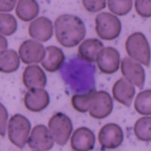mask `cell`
I'll use <instances>...</instances> for the list:
<instances>
[{"instance_id": "18", "label": "cell", "mask_w": 151, "mask_h": 151, "mask_svg": "<svg viewBox=\"0 0 151 151\" xmlns=\"http://www.w3.org/2000/svg\"><path fill=\"white\" fill-rule=\"evenodd\" d=\"M104 48L103 43L97 39H88L81 43L78 53L82 58L89 62L96 60L98 53Z\"/></svg>"}, {"instance_id": "4", "label": "cell", "mask_w": 151, "mask_h": 151, "mask_svg": "<svg viewBox=\"0 0 151 151\" xmlns=\"http://www.w3.org/2000/svg\"><path fill=\"white\" fill-rule=\"evenodd\" d=\"M30 129V122L24 116L19 113L12 116L8 125L9 141L21 149L27 142V137Z\"/></svg>"}, {"instance_id": "25", "label": "cell", "mask_w": 151, "mask_h": 151, "mask_svg": "<svg viewBox=\"0 0 151 151\" xmlns=\"http://www.w3.org/2000/svg\"><path fill=\"white\" fill-rule=\"evenodd\" d=\"M108 9L113 14L119 16H123L132 10V1L126 0V1H114L109 0L107 1Z\"/></svg>"}, {"instance_id": "6", "label": "cell", "mask_w": 151, "mask_h": 151, "mask_svg": "<svg viewBox=\"0 0 151 151\" xmlns=\"http://www.w3.org/2000/svg\"><path fill=\"white\" fill-rule=\"evenodd\" d=\"M113 100L110 94L105 91H95L89 105V114L97 119L106 118L113 110Z\"/></svg>"}, {"instance_id": "12", "label": "cell", "mask_w": 151, "mask_h": 151, "mask_svg": "<svg viewBox=\"0 0 151 151\" xmlns=\"http://www.w3.org/2000/svg\"><path fill=\"white\" fill-rule=\"evenodd\" d=\"M28 33L33 40L42 42L48 41L53 36L52 21L45 17H37L29 24Z\"/></svg>"}, {"instance_id": "19", "label": "cell", "mask_w": 151, "mask_h": 151, "mask_svg": "<svg viewBox=\"0 0 151 151\" xmlns=\"http://www.w3.org/2000/svg\"><path fill=\"white\" fill-rule=\"evenodd\" d=\"M40 6L34 0H19L15 9L16 15L24 22H28L39 14Z\"/></svg>"}, {"instance_id": "10", "label": "cell", "mask_w": 151, "mask_h": 151, "mask_svg": "<svg viewBox=\"0 0 151 151\" xmlns=\"http://www.w3.org/2000/svg\"><path fill=\"white\" fill-rule=\"evenodd\" d=\"M121 72L126 80L142 89L145 81V71L140 64L130 58H124L121 61Z\"/></svg>"}, {"instance_id": "20", "label": "cell", "mask_w": 151, "mask_h": 151, "mask_svg": "<svg viewBox=\"0 0 151 151\" xmlns=\"http://www.w3.org/2000/svg\"><path fill=\"white\" fill-rule=\"evenodd\" d=\"M20 57L12 49L2 50L0 53V70L5 73L16 71L20 66Z\"/></svg>"}, {"instance_id": "5", "label": "cell", "mask_w": 151, "mask_h": 151, "mask_svg": "<svg viewBox=\"0 0 151 151\" xmlns=\"http://www.w3.org/2000/svg\"><path fill=\"white\" fill-rule=\"evenodd\" d=\"M48 125L54 141L60 146L65 145L73 131L70 119L64 113H57L50 118Z\"/></svg>"}, {"instance_id": "28", "label": "cell", "mask_w": 151, "mask_h": 151, "mask_svg": "<svg viewBox=\"0 0 151 151\" xmlns=\"http://www.w3.org/2000/svg\"><path fill=\"white\" fill-rule=\"evenodd\" d=\"M1 12H11L14 9L15 1H1Z\"/></svg>"}, {"instance_id": "17", "label": "cell", "mask_w": 151, "mask_h": 151, "mask_svg": "<svg viewBox=\"0 0 151 151\" xmlns=\"http://www.w3.org/2000/svg\"><path fill=\"white\" fill-rule=\"evenodd\" d=\"M64 61V52L60 48L54 45L45 48V55L42 61V66L48 72H56Z\"/></svg>"}, {"instance_id": "26", "label": "cell", "mask_w": 151, "mask_h": 151, "mask_svg": "<svg viewBox=\"0 0 151 151\" xmlns=\"http://www.w3.org/2000/svg\"><path fill=\"white\" fill-rule=\"evenodd\" d=\"M135 11L137 14L143 17H150L151 16V2L150 0H137L134 2Z\"/></svg>"}, {"instance_id": "8", "label": "cell", "mask_w": 151, "mask_h": 151, "mask_svg": "<svg viewBox=\"0 0 151 151\" xmlns=\"http://www.w3.org/2000/svg\"><path fill=\"white\" fill-rule=\"evenodd\" d=\"M27 144L33 150H49L54 146L53 136L45 125H37L31 132Z\"/></svg>"}, {"instance_id": "1", "label": "cell", "mask_w": 151, "mask_h": 151, "mask_svg": "<svg viewBox=\"0 0 151 151\" xmlns=\"http://www.w3.org/2000/svg\"><path fill=\"white\" fill-rule=\"evenodd\" d=\"M55 36L60 45L73 48L83 40L86 29L83 21L72 14H63L55 21Z\"/></svg>"}, {"instance_id": "23", "label": "cell", "mask_w": 151, "mask_h": 151, "mask_svg": "<svg viewBox=\"0 0 151 151\" xmlns=\"http://www.w3.org/2000/svg\"><path fill=\"white\" fill-rule=\"evenodd\" d=\"M96 91L95 88H93L87 94H74L71 98V104L76 110L79 113H85L89 110L90 101L94 93Z\"/></svg>"}, {"instance_id": "15", "label": "cell", "mask_w": 151, "mask_h": 151, "mask_svg": "<svg viewBox=\"0 0 151 151\" xmlns=\"http://www.w3.org/2000/svg\"><path fill=\"white\" fill-rule=\"evenodd\" d=\"M112 93L116 101L129 107L135 94V88L132 83L122 77L114 83Z\"/></svg>"}, {"instance_id": "13", "label": "cell", "mask_w": 151, "mask_h": 151, "mask_svg": "<svg viewBox=\"0 0 151 151\" xmlns=\"http://www.w3.org/2000/svg\"><path fill=\"white\" fill-rule=\"evenodd\" d=\"M49 101V95L43 88L29 89L24 98L25 107L34 113L40 112L46 108Z\"/></svg>"}, {"instance_id": "14", "label": "cell", "mask_w": 151, "mask_h": 151, "mask_svg": "<svg viewBox=\"0 0 151 151\" xmlns=\"http://www.w3.org/2000/svg\"><path fill=\"white\" fill-rule=\"evenodd\" d=\"M95 136L94 132L86 127L76 129L70 139V146L73 150L88 151L94 149Z\"/></svg>"}, {"instance_id": "22", "label": "cell", "mask_w": 151, "mask_h": 151, "mask_svg": "<svg viewBox=\"0 0 151 151\" xmlns=\"http://www.w3.org/2000/svg\"><path fill=\"white\" fill-rule=\"evenodd\" d=\"M151 90H144L138 93L134 101V109L141 115L151 114Z\"/></svg>"}, {"instance_id": "27", "label": "cell", "mask_w": 151, "mask_h": 151, "mask_svg": "<svg viewBox=\"0 0 151 151\" xmlns=\"http://www.w3.org/2000/svg\"><path fill=\"white\" fill-rule=\"evenodd\" d=\"M82 2L85 9L89 12H99L106 7V1L104 0H98V1L83 0Z\"/></svg>"}, {"instance_id": "3", "label": "cell", "mask_w": 151, "mask_h": 151, "mask_svg": "<svg viewBox=\"0 0 151 151\" xmlns=\"http://www.w3.org/2000/svg\"><path fill=\"white\" fill-rule=\"evenodd\" d=\"M95 31L101 40H113L120 34L122 24L116 16L108 13L102 12L95 17Z\"/></svg>"}, {"instance_id": "9", "label": "cell", "mask_w": 151, "mask_h": 151, "mask_svg": "<svg viewBox=\"0 0 151 151\" xmlns=\"http://www.w3.org/2000/svg\"><path fill=\"white\" fill-rule=\"evenodd\" d=\"M18 52L24 64H38L44 58L45 48L39 42L28 40L20 45Z\"/></svg>"}, {"instance_id": "11", "label": "cell", "mask_w": 151, "mask_h": 151, "mask_svg": "<svg viewBox=\"0 0 151 151\" xmlns=\"http://www.w3.org/2000/svg\"><path fill=\"white\" fill-rule=\"evenodd\" d=\"M96 61L101 72L105 74H113L119 70L120 55L116 48L106 47L98 53Z\"/></svg>"}, {"instance_id": "7", "label": "cell", "mask_w": 151, "mask_h": 151, "mask_svg": "<svg viewBox=\"0 0 151 151\" xmlns=\"http://www.w3.org/2000/svg\"><path fill=\"white\" fill-rule=\"evenodd\" d=\"M123 139L122 129L115 123L106 124L98 133V141L102 150L116 149L120 146Z\"/></svg>"}, {"instance_id": "21", "label": "cell", "mask_w": 151, "mask_h": 151, "mask_svg": "<svg viewBox=\"0 0 151 151\" xmlns=\"http://www.w3.org/2000/svg\"><path fill=\"white\" fill-rule=\"evenodd\" d=\"M134 132L140 141L148 142L151 140V118L142 117L137 119L134 125Z\"/></svg>"}, {"instance_id": "24", "label": "cell", "mask_w": 151, "mask_h": 151, "mask_svg": "<svg viewBox=\"0 0 151 151\" xmlns=\"http://www.w3.org/2000/svg\"><path fill=\"white\" fill-rule=\"evenodd\" d=\"M17 24L15 17L12 14H0V32L5 36H11L17 30Z\"/></svg>"}, {"instance_id": "16", "label": "cell", "mask_w": 151, "mask_h": 151, "mask_svg": "<svg viewBox=\"0 0 151 151\" xmlns=\"http://www.w3.org/2000/svg\"><path fill=\"white\" fill-rule=\"evenodd\" d=\"M23 83L28 89L42 88L46 86L47 78L44 71L38 65H29L23 73Z\"/></svg>"}, {"instance_id": "2", "label": "cell", "mask_w": 151, "mask_h": 151, "mask_svg": "<svg viewBox=\"0 0 151 151\" xmlns=\"http://www.w3.org/2000/svg\"><path fill=\"white\" fill-rule=\"evenodd\" d=\"M125 50L132 60L149 67L150 50L146 36L142 33H134L127 38L125 42Z\"/></svg>"}]
</instances>
